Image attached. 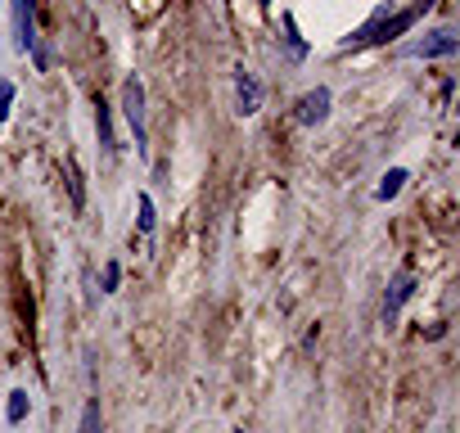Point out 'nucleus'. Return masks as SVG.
Wrapping results in <instances>:
<instances>
[{"label": "nucleus", "mask_w": 460, "mask_h": 433, "mask_svg": "<svg viewBox=\"0 0 460 433\" xmlns=\"http://www.w3.org/2000/svg\"><path fill=\"white\" fill-rule=\"evenodd\" d=\"M122 113H127V122H131V136H136V149L145 154V86H140V77H127L122 82Z\"/></svg>", "instance_id": "1"}, {"label": "nucleus", "mask_w": 460, "mask_h": 433, "mask_svg": "<svg viewBox=\"0 0 460 433\" xmlns=\"http://www.w3.org/2000/svg\"><path fill=\"white\" fill-rule=\"evenodd\" d=\"M303 127H316V122H325L330 118V91L325 86H316V91H307L303 100H298V113H294Z\"/></svg>", "instance_id": "2"}, {"label": "nucleus", "mask_w": 460, "mask_h": 433, "mask_svg": "<svg viewBox=\"0 0 460 433\" xmlns=\"http://www.w3.org/2000/svg\"><path fill=\"white\" fill-rule=\"evenodd\" d=\"M258 104H262V82L240 68V73H235V109L249 118V113H258Z\"/></svg>", "instance_id": "3"}, {"label": "nucleus", "mask_w": 460, "mask_h": 433, "mask_svg": "<svg viewBox=\"0 0 460 433\" xmlns=\"http://www.w3.org/2000/svg\"><path fill=\"white\" fill-rule=\"evenodd\" d=\"M14 37H19V50H32V55H37V23H32V0H14Z\"/></svg>", "instance_id": "4"}, {"label": "nucleus", "mask_w": 460, "mask_h": 433, "mask_svg": "<svg viewBox=\"0 0 460 433\" xmlns=\"http://www.w3.org/2000/svg\"><path fill=\"white\" fill-rule=\"evenodd\" d=\"M456 50V37L442 28V32H429L424 41H411L406 46V55H415V59H433V55H451Z\"/></svg>", "instance_id": "5"}, {"label": "nucleus", "mask_w": 460, "mask_h": 433, "mask_svg": "<svg viewBox=\"0 0 460 433\" xmlns=\"http://www.w3.org/2000/svg\"><path fill=\"white\" fill-rule=\"evenodd\" d=\"M411 289H415V276H411V271H402V276L388 285V294H384V321H393V316L402 312V303L411 298Z\"/></svg>", "instance_id": "6"}, {"label": "nucleus", "mask_w": 460, "mask_h": 433, "mask_svg": "<svg viewBox=\"0 0 460 433\" xmlns=\"http://www.w3.org/2000/svg\"><path fill=\"white\" fill-rule=\"evenodd\" d=\"M95 131H100V145L113 154V149H118V145H113V122H109V104H104L100 95H95Z\"/></svg>", "instance_id": "7"}, {"label": "nucleus", "mask_w": 460, "mask_h": 433, "mask_svg": "<svg viewBox=\"0 0 460 433\" xmlns=\"http://www.w3.org/2000/svg\"><path fill=\"white\" fill-rule=\"evenodd\" d=\"M77 433H104V420H100V402H95V397L82 406V424H77Z\"/></svg>", "instance_id": "8"}, {"label": "nucleus", "mask_w": 460, "mask_h": 433, "mask_svg": "<svg viewBox=\"0 0 460 433\" xmlns=\"http://www.w3.org/2000/svg\"><path fill=\"white\" fill-rule=\"evenodd\" d=\"M402 181H406V172H402V167H393V172L384 176V185L375 190V199H393V194L402 190Z\"/></svg>", "instance_id": "9"}, {"label": "nucleus", "mask_w": 460, "mask_h": 433, "mask_svg": "<svg viewBox=\"0 0 460 433\" xmlns=\"http://www.w3.org/2000/svg\"><path fill=\"white\" fill-rule=\"evenodd\" d=\"M5 415H10V424H23V415H28V393H23V388L10 393V411H5Z\"/></svg>", "instance_id": "10"}, {"label": "nucleus", "mask_w": 460, "mask_h": 433, "mask_svg": "<svg viewBox=\"0 0 460 433\" xmlns=\"http://www.w3.org/2000/svg\"><path fill=\"white\" fill-rule=\"evenodd\" d=\"M140 231H145V235L154 231V199H149V194H140Z\"/></svg>", "instance_id": "11"}, {"label": "nucleus", "mask_w": 460, "mask_h": 433, "mask_svg": "<svg viewBox=\"0 0 460 433\" xmlns=\"http://www.w3.org/2000/svg\"><path fill=\"white\" fill-rule=\"evenodd\" d=\"M10 100H14V86H10L5 77H0V122L10 118Z\"/></svg>", "instance_id": "12"}, {"label": "nucleus", "mask_w": 460, "mask_h": 433, "mask_svg": "<svg viewBox=\"0 0 460 433\" xmlns=\"http://www.w3.org/2000/svg\"><path fill=\"white\" fill-rule=\"evenodd\" d=\"M118 280H122V267H118V262H109V267H104V294H113V289H118Z\"/></svg>", "instance_id": "13"}]
</instances>
